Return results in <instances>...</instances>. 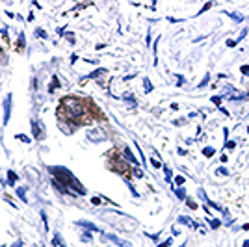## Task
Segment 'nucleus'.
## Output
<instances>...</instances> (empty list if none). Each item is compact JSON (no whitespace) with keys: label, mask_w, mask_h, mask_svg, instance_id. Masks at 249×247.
Returning a JSON list of instances; mask_svg holds the SVG:
<instances>
[{"label":"nucleus","mask_w":249,"mask_h":247,"mask_svg":"<svg viewBox=\"0 0 249 247\" xmlns=\"http://www.w3.org/2000/svg\"><path fill=\"white\" fill-rule=\"evenodd\" d=\"M143 84H145V91H147V93H151V91H152V85H151V82L145 78V80H143Z\"/></svg>","instance_id":"f3484780"},{"label":"nucleus","mask_w":249,"mask_h":247,"mask_svg":"<svg viewBox=\"0 0 249 247\" xmlns=\"http://www.w3.org/2000/svg\"><path fill=\"white\" fill-rule=\"evenodd\" d=\"M49 171L54 175V180L58 184H61L67 191L71 193V190L76 191V195H84L86 193V188L75 178V175L69 171V169H65V167H49ZM73 195V193H71Z\"/></svg>","instance_id":"f257e3e1"},{"label":"nucleus","mask_w":249,"mask_h":247,"mask_svg":"<svg viewBox=\"0 0 249 247\" xmlns=\"http://www.w3.org/2000/svg\"><path fill=\"white\" fill-rule=\"evenodd\" d=\"M37 35H39V37H47V32L41 30V28H37Z\"/></svg>","instance_id":"c756f323"},{"label":"nucleus","mask_w":249,"mask_h":247,"mask_svg":"<svg viewBox=\"0 0 249 247\" xmlns=\"http://www.w3.org/2000/svg\"><path fill=\"white\" fill-rule=\"evenodd\" d=\"M231 19H234V20H242V17H238V13H227Z\"/></svg>","instance_id":"c85d7f7f"},{"label":"nucleus","mask_w":249,"mask_h":247,"mask_svg":"<svg viewBox=\"0 0 249 247\" xmlns=\"http://www.w3.org/2000/svg\"><path fill=\"white\" fill-rule=\"evenodd\" d=\"M208 80H210V74H207V76H205V80H203V82L199 84V87H197V89H201V87H205V85L208 84Z\"/></svg>","instance_id":"5701e85b"},{"label":"nucleus","mask_w":249,"mask_h":247,"mask_svg":"<svg viewBox=\"0 0 249 247\" xmlns=\"http://www.w3.org/2000/svg\"><path fill=\"white\" fill-rule=\"evenodd\" d=\"M171 243H173V240H171V238H167L166 242H162V243H160V247H169Z\"/></svg>","instance_id":"a878e982"},{"label":"nucleus","mask_w":249,"mask_h":247,"mask_svg":"<svg viewBox=\"0 0 249 247\" xmlns=\"http://www.w3.org/2000/svg\"><path fill=\"white\" fill-rule=\"evenodd\" d=\"M82 242H91V232H84L82 234Z\"/></svg>","instance_id":"4be33fe9"},{"label":"nucleus","mask_w":249,"mask_h":247,"mask_svg":"<svg viewBox=\"0 0 249 247\" xmlns=\"http://www.w3.org/2000/svg\"><path fill=\"white\" fill-rule=\"evenodd\" d=\"M208 225H210L212 229H218V227L221 225V221H219V219H208Z\"/></svg>","instance_id":"4468645a"},{"label":"nucleus","mask_w":249,"mask_h":247,"mask_svg":"<svg viewBox=\"0 0 249 247\" xmlns=\"http://www.w3.org/2000/svg\"><path fill=\"white\" fill-rule=\"evenodd\" d=\"M247 134H249V128H247Z\"/></svg>","instance_id":"c9c22d12"},{"label":"nucleus","mask_w":249,"mask_h":247,"mask_svg":"<svg viewBox=\"0 0 249 247\" xmlns=\"http://www.w3.org/2000/svg\"><path fill=\"white\" fill-rule=\"evenodd\" d=\"M216 173H218V175H223V176H229V169H225V167H219Z\"/></svg>","instance_id":"a211bd4d"},{"label":"nucleus","mask_w":249,"mask_h":247,"mask_svg":"<svg viewBox=\"0 0 249 247\" xmlns=\"http://www.w3.org/2000/svg\"><path fill=\"white\" fill-rule=\"evenodd\" d=\"M24 191H26V188H19L15 193H17V197L22 201V203H28V199H26V193H24Z\"/></svg>","instance_id":"0eeeda50"},{"label":"nucleus","mask_w":249,"mask_h":247,"mask_svg":"<svg viewBox=\"0 0 249 247\" xmlns=\"http://www.w3.org/2000/svg\"><path fill=\"white\" fill-rule=\"evenodd\" d=\"M123 156H125V158H126V160H128L130 164H134V165H138V160H136V158H134V156H132V152H130V151H128L126 147L123 149Z\"/></svg>","instance_id":"423d86ee"},{"label":"nucleus","mask_w":249,"mask_h":247,"mask_svg":"<svg viewBox=\"0 0 249 247\" xmlns=\"http://www.w3.org/2000/svg\"><path fill=\"white\" fill-rule=\"evenodd\" d=\"M164 171H166V180L171 182V176H173V175H171V169H169V167H164Z\"/></svg>","instance_id":"6ab92c4d"},{"label":"nucleus","mask_w":249,"mask_h":247,"mask_svg":"<svg viewBox=\"0 0 249 247\" xmlns=\"http://www.w3.org/2000/svg\"><path fill=\"white\" fill-rule=\"evenodd\" d=\"M19 50H24V35H19Z\"/></svg>","instance_id":"2eb2a0df"},{"label":"nucleus","mask_w":249,"mask_h":247,"mask_svg":"<svg viewBox=\"0 0 249 247\" xmlns=\"http://www.w3.org/2000/svg\"><path fill=\"white\" fill-rule=\"evenodd\" d=\"M151 165H152L154 169H160V167H162V162H160V160H154V158H152V160H151Z\"/></svg>","instance_id":"dca6fc26"},{"label":"nucleus","mask_w":249,"mask_h":247,"mask_svg":"<svg viewBox=\"0 0 249 247\" xmlns=\"http://www.w3.org/2000/svg\"><path fill=\"white\" fill-rule=\"evenodd\" d=\"M32 132H34V138H37V140H43V138H45V134H43L41 128H39V123H35V121H32Z\"/></svg>","instance_id":"20e7f679"},{"label":"nucleus","mask_w":249,"mask_h":247,"mask_svg":"<svg viewBox=\"0 0 249 247\" xmlns=\"http://www.w3.org/2000/svg\"><path fill=\"white\" fill-rule=\"evenodd\" d=\"M61 108L67 110V117H71V119H76L82 114V102L78 99H75V97L61 99Z\"/></svg>","instance_id":"f03ea898"},{"label":"nucleus","mask_w":249,"mask_h":247,"mask_svg":"<svg viewBox=\"0 0 249 247\" xmlns=\"http://www.w3.org/2000/svg\"><path fill=\"white\" fill-rule=\"evenodd\" d=\"M188 205H190V208H197V205L193 203V201H188Z\"/></svg>","instance_id":"72a5a7b5"},{"label":"nucleus","mask_w":249,"mask_h":247,"mask_svg":"<svg viewBox=\"0 0 249 247\" xmlns=\"http://www.w3.org/2000/svg\"><path fill=\"white\" fill-rule=\"evenodd\" d=\"M41 219H43V223H45V231H49V223H47V214H45V212H41Z\"/></svg>","instance_id":"412c9836"},{"label":"nucleus","mask_w":249,"mask_h":247,"mask_svg":"<svg viewBox=\"0 0 249 247\" xmlns=\"http://www.w3.org/2000/svg\"><path fill=\"white\" fill-rule=\"evenodd\" d=\"M175 193H177V197H178V199H184V197H186V195H184V193H186V191H184V190H182V188H178V190H177V191H175Z\"/></svg>","instance_id":"aec40b11"},{"label":"nucleus","mask_w":249,"mask_h":247,"mask_svg":"<svg viewBox=\"0 0 249 247\" xmlns=\"http://www.w3.org/2000/svg\"><path fill=\"white\" fill-rule=\"evenodd\" d=\"M17 180H19L17 173H13V171H8V182H9V184H15Z\"/></svg>","instance_id":"9d476101"},{"label":"nucleus","mask_w":249,"mask_h":247,"mask_svg":"<svg viewBox=\"0 0 249 247\" xmlns=\"http://www.w3.org/2000/svg\"><path fill=\"white\" fill-rule=\"evenodd\" d=\"M175 178H177V184H178V186L184 184V176H182V175H178V176H175Z\"/></svg>","instance_id":"bb28decb"},{"label":"nucleus","mask_w":249,"mask_h":247,"mask_svg":"<svg viewBox=\"0 0 249 247\" xmlns=\"http://www.w3.org/2000/svg\"><path fill=\"white\" fill-rule=\"evenodd\" d=\"M108 238H110L112 242H114V243H117L119 247H130V243H128V242H123V240H119L115 234H108Z\"/></svg>","instance_id":"39448f33"},{"label":"nucleus","mask_w":249,"mask_h":247,"mask_svg":"<svg viewBox=\"0 0 249 247\" xmlns=\"http://www.w3.org/2000/svg\"><path fill=\"white\" fill-rule=\"evenodd\" d=\"M212 102H214L216 106H219V102H221V97H212Z\"/></svg>","instance_id":"2f4dec72"},{"label":"nucleus","mask_w":249,"mask_h":247,"mask_svg":"<svg viewBox=\"0 0 249 247\" xmlns=\"http://www.w3.org/2000/svg\"><path fill=\"white\" fill-rule=\"evenodd\" d=\"M178 223H184V225H190V227H197V223H195V221H192L190 217H184V216H180V217H178Z\"/></svg>","instance_id":"1a4fd4ad"},{"label":"nucleus","mask_w":249,"mask_h":247,"mask_svg":"<svg viewBox=\"0 0 249 247\" xmlns=\"http://www.w3.org/2000/svg\"><path fill=\"white\" fill-rule=\"evenodd\" d=\"M104 73H108V71H106V69H99V71H93L87 78H95V76H101V74H104Z\"/></svg>","instance_id":"ddd939ff"},{"label":"nucleus","mask_w":249,"mask_h":247,"mask_svg":"<svg viewBox=\"0 0 249 247\" xmlns=\"http://www.w3.org/2000/svg\"><path fill=\"white\" fill-rule=\"evenodd\" d=\"M78 225H80V227H86V229H89V231H95V232H99V227L91 225L89 221H78Z\"/></svg>","instance_id":"6e6552de"},{"label":"nucleus","mask_w":249,"mask_h":247,"mask_svg":"<svg viewBox=\"0 0 249 247\" xmlns=\"http://www.w3.org/2000/svg\"><path fill=\"white\" fill-rule=\"evenodd\" d=\"M236 45H238V41H233V39H227V47H229V49H234V47H236Z\"/></svg>","instance_id":"b1692460"},{"label":"nucleus","mask_w":249,"mask_h":247,"mask_svg":"<svg viewBox=\"0 0 249 247\" xmlns=\"http://www.w3.org/2000/svg\"><path fill=\"white\" fill-rule=\"evenodd\" d=\"M17 140H22V141H26V143L30 141V140H28V138H24V136H17Z\"/></svg>","instance_id":"473e14b6"},{"label":"nucleus","mask_w":249,"mask_h":247,"mask_svg":"<svg viewBox=\"0 0 249 247\" xmlns=\"http://www.w3.org/2000/svg\"><path fill=\"white\" fill-rule=\"evenodd\" d=\"M11 95L6 97V102H4V125L9 123V117H11Z\"/></svg>","instance_id":"7ed1b4c3"},{"label":"nucleus","mask_w":249,"mask_h":247,"mask_svg":"<svg viewBox=\"0 0 249 247\" xmlns=\"http://www.w3.org/2000/svg\"><path fill=\"white\" fill-rule=\"evenodd\" d=\"M244 247H249V240H245V242H244Z\"/></svg>","instance_id":"f704fd0d"},{"label":"nucleus","mask_w":249,"mask_h":247,"mask_svg":"<svg viewBox=\"0 0 249 247\" xmlns=\"http://www.w3.org/2000/svg\"><path fill=\"white\" fill-rule=\"evenodd\" d=\"M234 145H236L234 141H229V143H225V149H229V151H231V149H234Z\"/></svg>","instance_id":"7c9ffc66"},{"label":"nucleus","mask_w":249,"mask_h":247,"mask_svg":"<svg viewBox=\"0 0 249 247\" xmlns=\"http://www.w3.org/2000/svg\"><path fill=\"white\" fill-rule=\"evenodd\" d=\"M214 152H216V151H214L212 147H205V149H203V154H205L207 158H210V156H214Z\"/></svg>","instance_id":"f8f14e48"},{"label":"nucleus","mask_w":249,"mask_h":247,"mask_svg":"<svg viewBox=\"0 0 249 247\" xmlns=\"http://www.w3.org/2000/svg\"><path fill=\"white\" fill-rule=\"evenodd\" d=\"M240 71H242V74H244V76H247V74H249V65H242V69H240Z\"/></svg>","instance_id":"393cba45"},{"label":"nucleus","mask_w":249,"mask_h":247,"mask_svg":"<svg viewBox=\"0 0 249 247\" xmlns=\"http://www.w3.org/2000/svg\"><path fill=\"white\" fill-rule=\"evenodd\" d=\"M210 8H212V2H208V4H207V6H205V8H203V9H201V11H199V13H197V15H203V13H205V11H207V9H210Z\"/></svg>","instance_id":"cd10ccee"},{"label":"nucleus","mask_w":249,"mask_h":247,"mask_svg":"<svg viewBox=\"0 0 249 247\" xmlns=\"http://www.w3.org/2000/svg\"><path fill=\"white\" fill-rule=\"evenodd\" d=\"M56 87H60V82H58V76H52V85H49V91H56Z\"/></svg>","instance_id":"9b49d317"}]
</instances>
